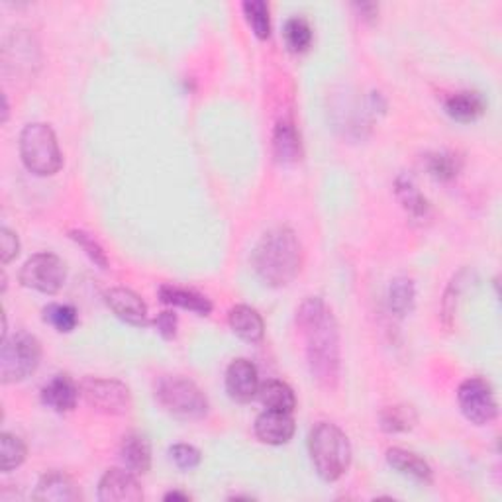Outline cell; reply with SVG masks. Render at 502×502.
<instances>
[{
	"label": "cell",
	"instance_id": "1",
	"mask_svg": "<svg viewBox=\"0 0 502 502\" xmlns=\"http://www.w3.org/2000/svg\"><path fill=\"white\" fill-rule=\"evenodd\" d=\"M296 324L306 340L310 373L322 387L334 388L340 379V330L334 312L322 298H306L296 312Z\"/></svg>",
	"mask_w": 502,
	"mask_h": 502
},
{
	"label": "cell",
	"instance_id": "2",
	"mask_svg": "<svg viewBox=\"0 0 502 502\" xmlns=\"http://www.w3.org/2000/svg\"><path fill=\"white\" fill-rule=\"evenodd\" d=\"M251 263H254V269L263 285L281 288L291 285L300 273L303 247L291 228L277 226V228L263 234L254 249V256H251Z\"/></svg>",
	"mask_w": 502,
	"mask_h": 502
},
{
	"label": "cell",
	"instance_id": "3",
	"mask_svg": "<svg viewBox=\"0 0 502 502\" xmlns=\"http://www.w3.org/2000/svg\"><path fill=\"white\" fill-rule=\"evenodd\" d=\"M308 451L318 477L334 483L346 475L351 463V444L336 424L320 422L308 436Z\"/></svg>",
	"mask_w": 502,
	"mask_h": 502
},
{
	"label": "cell",
	"instance_id": "4",
	"mask_svg": "<svg viewBox=\"0 0 502 502\" xmlns=\"http://www.w3.org/2000/svg\"><path fill=\"white\" fill-rule=\"evenodd\" d=\"M156 400L169 417L177 420H200L208 414V398L181 375H166L156 383Z\"/></svg>",
	"mask_w": 502,
	"mask_h": 502
},
{
	"label": "cell",
	"instance_id": "5",
	"mask_svg": "<svg viewBox=\"0 0 502 502\" xmlns=\"http://www.w3.org/2000/svg\"><path fill=\"white\" fill-rule=\"evenodd\" d=\"M20 157L34 175H55L63 166V156L52 126L42 122L28 124L20 134Z\"/></svg>",
	"mask_w": 502,
	"mask_h": 502
},
{
	"label": "cell",
	"instance_id": "6",
	"mask_svg": "<svg viewBox=\"0 0 502 502\" xmlns=\"http://www.w3.org/2000/svg\"><path fill=\"white\" fill-rule=\"evenodd\" d=\"M42 359V346L28 332L5 336L0 346V381L5 385L28 379Z\"/></svg>",
	"mask_w": 502,
	"mask_h": 502
},
{
	"label": "cell",
	"instance_id": "7",
	"mask_svg": "<svg viewBox=\"0 0 502 502\" xmlns=\"http://www.w3.org/2000/svg\"><path fill=\"white\" fill-rule=\"evenodd\" d=\"M81 397L93 410L118 417L126 414L132 407L130 388L116 379H98V376H86L79 385Z\"/></svg>",
	"mask_w": 502,
	"mask_h": 502
},
{
	"label": "cell",
	"instance_id": "8",
	"mask_svg": "<svg viewBox=\"0 0 502 502\" xmlns=\"http://www.w3.org/2000/svg\"><path fill=\"white\" fill-rule=\"evenodd\" d=\"M65 277V263L55 254H47V251L32 256L20 271V283L44 295H55L61 291Z\"/></svg>",
	"mask_w": 502,
	"mask_h": 502
},
{
	"label": "cell",
	"instance_id": "9",
	"mask_svg": "<svg viewBox=\"0 0 502 502\" xmlns=\"http://www.w3.org/2000/svg\"><path fill=\"white\" fill-rule=\"evenodd\" d=\"M457 403L463 417L477 426L491 424L498 414L493 387L481 376H471V379L461 383L457 391Z\"/></svg>",
	"mask_w": 502,
	"mask_h": 502
},
{
	"label": "cell",
	"instance_id": "10",
	"mask_svg": "<svg viewBox=\"0 0 502 502\" xmlns=\"http://www.w3.org/2000/svg\"><path fill=\"white\" fill-rule=\"evenodd\" d=\"M98 498L103 502H140L144 491L130 469H108L98 483Z\"/></svg>",
	"mask_w": 502,
	"mask_h": 502
},
{
	"label": "cell",
	"instance_id": "11",
	"mask_svg": "<svg viewBox=\"0 0 502 502\" xmlns=\"http://www.w3.org/2000/svg\"><path fill=\"white\" fill-rule=\"evenodd\" d=\"M226 391L236 403H249L259 391V373L249 359H236L226 371Z\"/></svg>",
	"mask_w": 502,
	"mask_h": 502
},
{
	"label": "cell",
	"instance_id": "12",
	"mask_svg": "<svg viewBox=\"0 0 502 502\" xmlns=\"http://www.w3.org/2000/svg\"><path fill=\"white\" fill-rule=\"evenodd\" d=\"M256 436L267 446H283L295 436L293 412L271 410L261 412L256 420Z\"/></svg>",
	"mask_w": 502,
	"mask_h": 502
},
{
	"label": "cell",
	"instance_id": "13",
	"mask_svg": "<svg viewBox=\"0 0 502 502\" xmlns=\"http://www.w3.org/2000/svg\"><path fill=\"white\" fill-rule=\"evenodd\" d=\"M105 300L108 308L126 324L136 326V328H142V326L147 324V306L142 300V296L130 291V288H124V286L110 288V291H106L105 295Z\"/></svg>",
	"mask_w": 502,
	"mask_h": 502
},
{
	"label": "cell",
	"instance_id": "14",
	"mask_svg": "<svg viewBox=\"0 0 502 502\" xmlns=\"http://www.w3.org/2000/svg\"><path fill=\"white\" fill-rule=\"evenodd\" d=\"M34 498L42 502H77L81 491L67 473L49 471L37 483Z\"/></svg>",
	"mask_w": 502,
	"mask_h": 502
},
{
	"label": "cell",
	"instance_id": "15",
	"mask_svg": "<svg viewBox=\"0 0 502 502\" xmlns=\"http://www.w3.org/2000/svg\"><path fill=\"white\" fill-rule=\"evenodd\" d=\"M81 388L69 375H55L42 388V403L55 412H71L77 407Z\"/></svg>",
	"mask_w": 502,
	"mask_h": 502
},
{
	"label": "cell",
	"instance_id": "16",
	"mask_svg": "<svg viewBox=\"0 0 502 502\" xmlns=\"http://www.w3.org/2000/svg\"><path fill=\"white\" fill-rule=\"evenodd\" d=\"M228 320L234 334L237 337H242L244 342L257 344L263 340L266 324H263V318L259 316V312L256 308H251L247 305H237L230 310Z\"/></svg>",
	"mask_w": 502,
	"mask_h": 502
},
{
	"label": "cell",
	"instance_id": "17",
	"mask_svg": "<svg viewBox=\"0 0 502 502\" xmlns=\"http://www.w3.org/2000/svg\"><path fill=\"white\" fill-rule=\"evenodd\" d=\"M273 152L279 163L283 166H291L296 163L303 156V146H300V136L295 128V122L291 118H283L273 134Z\"/></svg>",
	"mask_w": 502,
	"mask_h": 502
},
{
	"label": "cell",
	"instance_id": "18",
	"mask_svg": "<svg viewBox=\"0 0 502 502\" xmlns=\"http://www.w3.org/2000/svg\"><path fill=\"white\" fill-rule=\"evenodd\" d=\"M387 463L395 471H398L400 475L412 477L414 481H420V483H432L434 481L432 467L422 457H418L417 454H412V451L400 449V447H391L387 451Z\"/></svg>",
	"mask_w": 502,
	"mask_h": 502
},
{
	"label": "cell",
	"instance_id": "19",
	"mask_svg": "<svg viewBox=\"0 0 502 502\" xmlns=\"http://www.w3.org/2000/svg\"><path fill=\"white\" fill-rule=\"evenodd\" d=\"M159 298H161V303L191 310V312L198 314V316H208V314L212 312L210 300L205 295L191 291V288H181L175 285H161Z\"/></svg>",
	"mask_w": 502,
	"mask_h": 502
},
{
	"label": "cell",
	"instance_id": "20",
	"mask_svg": "<svg viewBox=\"0 0 502 502\" xmlns=\"http://www.w3.org/2000/svg\"><path fill=\"white\" fill-rule=\"evenodd\" d=\"M120 456L126 469L132 473H147L152 469V447L142 434L124 436L120 446Z\"/></svg>",
	"mask_w": 502,
	"mask_h": 502
},
{
	"label": "cell",
	"instance_id": "21",
	"mask_svg": "<svg viewBox=\"0 0 502 502\" xmlns=\"http://www.w3.org/2000/svg\"><path fill=\"white\" fill-rule=\"evenodd\" d=\"M487 110V100L481 93L463 91L457 95H451L446 100V112L449 118L457 122H475L481 118Z\"/></svg>",
	"mask_w": 502,
	"mask_h": 502
},
{
	"label": "cell",
	"instance_id": "22",
	"mask_svg": "<svg viewBox=\"0 0 502 502\" xmlns=\"http://www.w3.org/2000/svg\"><path fill=\"white\" fill-rule=\"evenodd\" d=\"M259 400L271 410L293 412L296 408V397L293 388L283 381H267L259 385Z\"/></svg>",
	"mask_w": 502,
	"mask_h": 502
},
{
	"label": "cell",
	"instance_id": "23",
	"mask_svg": "<svg viewBox=\"0 0 502 502\" xmlns=\"http://www.w3.org/2000/svg\"><path fill=\"white\" fill-rule=\"evenodd\" d=\"M381 430L387 434H403L410 432L418 422V414L408 405H395L387 407L379 414Z\"/></svg>",
	"mask_w": 502,
	"mask_h": 502
},
{
	"label": "cell",
	"instance_id": "24",
	"mask_svg": "<svg viewBox=\"0 0 502 502\" xmlns=\"http://www.w3.org/2000/svg\"><path fill=\"white\" fill-rule=\"evenodd\" d=\"M397 196L400 200V205L408 212L410 216L414 218H424L428 215V200L422 196V193L418 191V186L414 185V181L407 175H400L397 179Z\"/></svg>",
	"mask_w": 502,
	"mask_h": 502
},
{
	"label": "cell",
	"instance_id": "25",
	"mask_svg": "<svg viewBox=\"0 0 502 502\" xmlns=\"http://www.w3.org/2000/svg\"><path fill=\"white\" fill-rule=\"evenodd\" d=\"M388 308L398 318H405L407 314L414 308V298H417V291H414V283L408 277H397L391 286H388Z\"/></svg>",
	"mask_w": 502,
	"mask_h": 502
},
{
	"label": "cell",
	"instance_id": "26",
	"mask_svg": "<svg viewBox=\"0 0 502 502\" xmlns=\"http://www.w3.org/2000/svg\"><path fill=\"white\" fill-rule=\"evenodd\" d=\"M283 35H285L286 47L291 49V52H295V54L306 52V49L312 44V28H310V24L305 18H300V16H293V18H288L285 22Z\"/></svg>",
	"mask_w": 502,
	"mask_h": 502
},
{
	"label": "cell",
	"instance_id": "27",
	"mask_svg": "<svg viewBox=\"0 0 502 502\" xmlns=\"http://www.w3.org/2000/svg\"><path fill=\"white\" fill-rule=\"evenodd\" d=\"M26 446H24L18 436L8 432L0 436V469L5 473L20 467L24 459H26Z\"/></svg>",
	"mask_w": 502,
	"mask_h": 502
},
{
	"label": "cell",
	"instance_id": "28",
	"mask_svg": "<svg viewBox=\"0 0 502 502\" xmlns=\"http://www.w3.org/2000/svg\"><path fill=\"white\" fill-rule=\"evenodd\" d=\"M426 169L437 181H451L461 171V159L456 154H430L426 156Z\"/></svg>",
	"mask_w": 502,
	"mask_h": 502
},
{
	"label": "cell",
	"instance_id": "29",
	"mask_svg": "<svg viewBox=\"0 0 502 502\" xmlns=\"http://www.w3.org/2000/svg\"><path fill=\"white\" fill-rule=\"evenodd\" d=\"M244 15L259 40H267L271 35V18L267 3H263V0H249V3H244Z\"/></svg>",
	"mask_w": 502,
	"mask_h": 502
},
{
	"label": "cell",
	"instance_id": "30",
	"mask_svg": "<svg viewBox=\"0 0 502 502\" xmlns=\"http://www.w3.org/2000/svg\"><path fill=\"white\" fill-rule=\"evenodd\" d=\"M44 320L52 324L57 332H73L79 324V314L71 305H49L44 308Z\"/></svg>",
	"mask_w": 502,
	"mask_h": 502
},
{
	"label": "cell",
	"instance_id": "31",
	"mask_svg": "<svg viewBox=\"0 0 502 502\" xmlns=\"http://www.w3.org/2000/svg\"><path fill=\"white\" fill-rule=\"evenodd\" d=\"M69 236H71V240L75 244H77L86 256L91 257V261L95 263V266H98L100 269H106L108 267V257L105 254L103 246H100L91 234H86L83 230H71Z\"/></svg>",
	"mask_w": 502,
	"mask_h": 502
},
{
	"label": "cell",
	"instance_id": "32",
	"mask_svg": "<svg viewBox=\"0 0 502 502\" xmlns=\"http://www.w3.org/2000/svg\"><path fill=\"white\" fill-rule=\"evenodd\" d=\"M169 456L173 459L175 466L183 471H191L195 467L200 466V461H203V456H200V451L195 446L188 444H177L169 449Z\"/></svg>",
	"mask_w": 502,
	"mask_h": 502
},
{
	"label": "cell",
	"instance_id": "33",
	"mask_svg": "<svg viewBox=\"0 0 502 502\" xmlns=\"http://www.w3.org/2000/svg\"><path fill=\"white\" fill-rule=\"evenodd\" d=\"M18 251H20L18 236L8 228H3V232H0V259H3L5 266L18 256Z\"/></svg>",
	"mask_w": 502,
	"mask_h": 502
},
{
	"label": "cell",
	"instance_id": "34",
	"mask_svg": "<svg viewBox=\"0 0 502 502\" xmlns=\"http://www.w3.org/2000/svg\"><path fill=\"white\" fill-rule=\"evenodd\" d=\"M157 332L161 334V337H166V340H173L175 336H177V316H175L173 312L166 310L157 314V318L154 320Z\"/></svg>",
	"mask_w": 502,
	"mask_h": 502
},
{
	"label": "cell",
	"instance_id": "35",
	"mask_svg": "<svg viewBox=\"0 0 502 502\" xmlns=\"http://www.w3.org/2000/svg\"><path fill=\"white\" fill-rule=\"evenodd\" d=\"M356 8L359 10V15L363 20H375V16L379 15V6L373 3H366V5H356Z\"/></svg>",
	"mask_w": 502,
	"mask_h": 502
},
{
	"label": "cell",
	"instance_id": "36",
	"mask_svg": "<svg viewBox=\"0 0 502 502\" xmlns=\"http://www.w3.org/2000/svg\"><path fill=\"white\" fill-rule=\"evenodd\" d=\"M191 497L185 495V493H179V491H173V493H167L166 495V500H188Z\"/></svg>",
	"mask_w": 502,
	"mask_h": 502
}]
</instances>
